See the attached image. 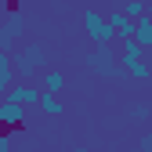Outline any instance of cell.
Returning <instances> with one entry per match:
<instances>
[{
	"label": "cell",
	"instance_id": "obj_3",
	"mask_svg": "<svg viewBox=\"0 0 152 152\" xmlns=\"http://www.w3.org/2000/svg\"><path fill=\"white\" fill-rule=\"evenodd\" d=\"M33 65H44V51H40V44H29V47H22V51L15 54V69L22 72V76H29Z\"/></svg>",
	"mask_w": 152,
	"mask_h": 152
},
{
	"label": "cell",
	"instance_id": "obj_8",
	"mask_svg": "<svg viewBox=\"0 0 152 152\" xmlns=\"http://www.w3.org/2000/svg\"><path fill=\"white\" fill-rule=\"evenodd\" d=\"M15 87V58L7 51H0V98Z\"/></svg>",
	"mask_w": 152,
	"mask_h": 152
},
{
	"label": "cell",
	"instance_id": "obj_6",
	"mask_svg": "<svg viewBox=\"0 0 152 152\" xmlns=\"http://www.w3.org/2000/svg\"><path fill=\"white\" fill-rule=\"evenodd\" d=\"M26 123V105H15V102H0V127L4 130H15V127H22Z\"/></svg>",
	"mask_w": 152,
	"mask_h": 152
},
{
	"label": "cell",
	"instance_id": "obj_12",
	"mask_svg": "<svg viewBox=\"0 0 152 152\" xmlns=\"http://www.w3.org/2000/svg\"><path fill=\"white\" fill-rule=\"evenodd\" d=\"M134 40H138L145 51H152V22H148V18H141V22H138V29H134Z\"/></svg>",
	"mask_w": 152,
	"mask_h": 152
},
{
	"label": "cell",
	"instance_id": "obj_11",
	"mask_svg": "<svg viewBox=\"0 0 152 152\" xmlns=\"http://www.w3.org/2000/svg\"><path fill=\"white\" fill-rule=\"evenodd\" d=\"M123 15L130 18V22H141V18L148 15V4H145V0H127V4H123Z\"/></svg>",
	"mask_w": 152,
	"mask_h": 152
},
{
	"label": "cell",
	"instance_id": "obj_4",
	"mask_svg": "<svg viewBox=\"0 0 152 152\" xmlns=\"http://www.w3.org/2000/svg\"><path fill=\"white\" fill-rule=\"evenodd\" d=\"M116 58H120V69L127 72L130 65L145 62V47H141L138 40H120V51H116Z\"/></svg>",
	"mask_w": 152,
	"mask_h": 152
},
{
	"label": "cell",
	"instance_id": "obj_20",
	"mask_svg": "<svg viewBox=\"0 0 152 152\" xmlns=\"http://www.w3.org/2000/svg\"><path fill=\"white\" fill-rule=\"evenodd\" d=\"M0 102H4V98H0Z\"/></svg>",
	"mask_w": 152,
	"mask_h": 152
},
{
	"label": "cell",
	"instance_id": "obj_10",
	"mask_svg": "<svg viewBox=\"0 0 152 152\" xmlns=\"http://www.w3.org/2000/svg\"><path fill=\"white\" fill-rule=\"evenodd\" d=\"M40 112H47V116H62V112H65V105L58 102V94L44 91V98H40Z\"/></svg>",
	"mask_w": 152,
	"mask_h": 152
},
{
	"label": "cell",
	"instance_id": "obj_15",
	"mask_svg": "<svg viewBox=\"0 0 152 152\" xmlns=\"http://www.w3.org/2000/svg\"><path fill=\"white\" fill-rule=\"evenodd\" d=\"M148 112H152L148 105H134V109H130V116H134V120H148Z\"/></svg>",
	"mask_w": 152,
	"mask_h": 152
},
{
	"label": "cell",
	"instance_id": "obj_2",
	"mask_svg": "<svg viewBox=\"0 0 152 152\" xmlns=\"http://www.w3.org/2000/svg\"><path fill=\"white\" fill-rule=\"evenodd\" d=\"M87 65L94 69V72H102V76H120L123 69H120V58L112 54V47H98L94 54H87Z\"/></svg>",
	"mask_w": 152,
	"mask_h": 152
},
{
	"label": "cell",
	"instance_id": "obj_1",
	"mask_svg": "<svg viewBox=\"0 0 152 152\" xmlns=\"http://www.w3.org/2000/svg\"><path fill=\"white\" fill-rule=\"evenodd\" d=\"M83 29L91 36V44H98V47H112V40H116V29H112L109 18L102 11H94V7L83 11Z\"/></svg>",
	"mask_w": 152,
	"mask_h": 152
},
{
	"label": "cell",
	"instance_id": "obj_18",
	"mask_svg": "<svg viewBox=\"0 0 152 152\" xmlns=\"http://www.w3.org/2000/svg\"><path fill=\"white\" fill-rule=\"evenodd\" d=\"M145 18H148V22H152V4H148V15H145Z\"/></svg>",
	"mask_w": 152,
	"mask_h": 152
},
{
	"label": "cell",
	"instance_id": "obj_9",
	"mask_svg": "<svg viewBox=\"0 0 152 152\" xmlns=\"http://www.w3.org/2000/svg\"><path fill=\"white\" fill-rule=\"evenodd\" d=\"M22 29H26V22H22V18H7V26L0 29V51H4V47L15 40V36H22Z\"/></svg>",
	"mask_w": 152,
	"mask_h": 152
},
{
	"label": "cell",
	"instance_id": "obj_5",
	"mask_svg": "<svg viewBox=\"0 0 152 152\" xmlns=\"http://www.w3.org/2000/svg\"><path fill=\"white\" fill-rule=\"evenodd\" d=\"M7 102H15V105H40V98H44V91L40 87H29V83H15L7 94H4Z\"/></svg>",
	"mask_w": 152,
	"mask_h": 152
},
{
	"label": "cell",
	"instance_id": "obj_14",
	"mask_svg": "<svg viewBox=\"0 0 152 152\" xmlns=\"http://www.w3.org/2000/svg\"><path fill=\"white\" fill-rule=\"evenodd\" d=\"M127 72L134 76V80H148V76H152V65H148V62H138V65H130Z\"/></svg>",
	"mask_w": 152,
	"mask_h": 152
},
{
	"label": "cell",
	"instance_id": "obj_19",
	"mask_svg": "<svg viewBox=\"0 0 152 152\" xmlns=\"http://www.w3.org/2000/svg\"><path fill=\"white\" fill-rule=\"evenodd\" d=\"M76 152H83V148H76Z\"/></svg>",
	"mask_w": 152,
	"mask_h": 152
},
{
	"label": "cell",
	"instance_id": "obj_13",
	"mask_svg": "<svg viewBox=\"0 0 152 152\" xmlns=\"http://www.w3.org/2000/svg\"><path fill=\"white\" fill-rule=\"evenodd\" d=\"M62 87H65V72H62V69H47V87H44V91L58 94Z\"/></svg>",
	"mask_w": 152,
	"mask_h": 152
},
{
	"label": "cell",
	"instance_id": "obj_7",
	"mask_svg": "<svg viewBox=\"0 0 152 152\" xmlns=\"http://www.w3.org/2000/svg\"><path fill=\"white\" fill-rule=\"evenodd\" d=\"M105 18H109V26L116 29V36H120V40H134V29H138V22H130L123 11H109Z\"/></svg>",
	"mask_w": 152,
	"mask_h": 152
},
{
	"label": "cell",
	"instance_id": "obj_17",
	"mask_svg": "<svg viewBox=\"0 0 152 152\" xmlns=\"http://www.w3.org/2000/svg\"><path fill=\"white\" fill-rule=\"evenodd\" d=\"M145 62H148V65H152V51H145Z\"/></svg>",
	"mask_w": 152,
	"mask_h": 152
},
{
	"label": "cell",
	"instance_id": "obj_16",
	"mask_svg": "<svg viewBox=\"0 0 152 152\" xmlns=\"http://www.w3.org/2000/svg\"><path fill=\"white\" fill-rule=\"evenodd\" d=\"M0 152H11V138L7 134H0Z\"/></svg>",
	"mask_w": 152,
	"mask_h": 152
}]
</instances>
